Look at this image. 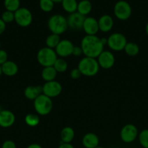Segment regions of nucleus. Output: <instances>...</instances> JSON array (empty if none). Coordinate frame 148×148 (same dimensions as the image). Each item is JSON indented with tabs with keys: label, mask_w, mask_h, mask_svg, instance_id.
I'll use <instances>...</instances> for the list:
<instances>
[{
	"label": "nucleus",
	"mask_w": 148,
	"mask_h": 148,
	"mask_svg": "<svg viewBox=\"0 0 148 148\" xmlns=\"http://www.w3.org/2000/svg\"><path fill=\"white\" fill-rule=\"evenodd\" d=\"M83 54V51L81 49V46H74L73 51V54L75 56H80Z\"/></svg>",
	"instance_id": "nucleus-35"
},
{
	"label": "nucleus",
	"mask_w": 148,
	"mask_h": 148,
	"mask_svg": "<svg viewBox=\"0 0 148 148\" xmlns=\"http://www.w3.org/2000/svg\"><path fill=\"white\" fill-rule=\"evenodd\" d=\"M70 75H71V77L72 78V79H77L81 76V74L78 68H75V69H73L72 70H71Z\"/></svg>",
	"instance_id": "nucleus-33"
},
{
	"label": "nucleus",
	"mask_w": 148,
	"mask_h": 148,
	"mask_svg": "<svg viewBox=\"0 0 148 148\" xmlns=\"http://www.w3.org/2000/svg\"><path fill=\"white\" fill-rule=\"evenodd\" d=\"M126 36L120 33H114L107 38V44L111 50L120 51L123 50L127 43Z\"/></svg>",
	"instance_id": "nucleus-6"
},
{
	"label": "nucleus",
	"mask_w": 148,
	"mask_h": 148,
	"mask_svg": "<svg viewBox=\"0 0 148 148\" xmlns=\"http://www.w3.org/2000/svg\"><path fill=\"white\" fill-rule=\"evenodd\" d=\"M100 144V139L98 136L92 132H89L84 134L82 138V145L85 148H96Z\"/></svg>",
	"instance_id": "nucleus-17"
},
{
	"label": "nucleus",
	"mask_w": 148,
	"mask_h": 148,
	"mask_svg": "<svg viewBox=\"0 0 148 148\" xmlns=\"http://www.w3.org/2000/svg\"><path fill=\"white\" fill-rule=\"evenodd\" d=\"M105 44H107L106 38H100L97 36L86 35L81 40L80 46L85 56L97 59L104 51Z\"/></svg>",
	"instance_id": "nucleus-1"
},
{
	"label": "nucleus",
	"mask_w": 148,
	"mask_h": 148,
	"mask_svg": "<svg viewBox=\"0 0 148 148\" xmlns=\"http://www.w3.org/2000/svg\"><path fill=\"white\" fill-rule=\"evenodd\" d=\"M74 45L68 39H63L59 41V44L55 48V51L57 55L60 57H68L73 54Z\"/></svg>",
	"instance_id": "nucleus-11"
},
{
	"label": "nucleus",
	"mask_w": 148,
	"mask_h": 148,
	"mask_svg": "<svg viewBox=\"0 0 148 148\" xmlns=\"http://www.w3.org/2000/svg\"><path fill=\"white\" fill-rule=\"evenodd\" d=\"M61 4L63 10L69 14L77 12L78 1L76 0H62Z\"/></svg>",
	"instance_id": "nucleus-23"
},
{
	"label": "nucleus",
	"mask_w": 148,
	"mask_h": 148,
	"mask_svg": "<svg viewBox=\"0 0 148 148\" xmlns=\"http://www.w3.org/2000/svg\"><path fill=\"white\" fill-rule=\"evenodd\" d=\"M60 40H61L60 38H59V36L52 33V34H50L49 36H48L46 39V47L50 48V49H55V48H56L57 46L59 44Z\"/></svg>",
	"instance_id": "nucleus-24"
},
{
	"label": "nucleus",
	"mask_w": 148,
	"mask_h": 148,
	"mask_svg": "<svg viewBox=\"0 0 148 148\" xmlns=\"http://www.w3.org/2000/svg\"><path fill=\"white\" fill-rule=\"evenodd\" d=\"M1 75H2V72H1V66H0V77L1 76Z\"/></svg>",
	"instance_id": "nucleus-41"
},
{
	"label": "nucleus",
	"mask_w": 148,
	"mask_h": 148,
	"mask_svg": "<svg viewBox=\"0 0 148 148\" xmlns=\"http://www.w3.org/2000/svg\"><path fill=\"white\" fill-rule=\"evenodd\" d=\"M96 148H104V147H100V146H98V147H97Z\"/></svg>",
	"instance_id": "nucleus-42"
},
{
	"label": "nucleus",
	"mask_w": 148,
	"mask_h": 148,
	"mask_svg": "<svg viewBox=\"0 0 148 148\" xmlns=\"http://www.w3.org/2000/svg\"><path fill=\"white\" fill-rule=\"evenodd\" d=\"M124 51L129 56H134L139 53V47L136 43H132V42H129V43H126V46L124 48Z\"/></svg>",
	"instance_id": "nucleus-25"
},
{
	"label": "nucleus",
	"mask_w": 148,
	"mask_h": 148,
	"mask_svg": "<svg viewBox=\"0 0 148 148\" xmlns=\"http://www.w3.org/2000/svg\"><path fill=\"white\" fill-rule=\"evenodd\" d=\"M1 19L6 24L12 23L13 21H15V12L5 10L1 14Z\"/></svg>",
	"instance_id": "nucleus-31"
},
{
	"label": "nucleus",
	"mask_w": 148,
	"mask_h": 148,
	"mask_svg": "<svg viewBox=\"0 0 148 148\" xmlns=\"http://www.w3.org/2000/svg\"><path fill=\"white\" fill-rule=\"evenodd\" d=\"M25 122L28 126L30 127H35L39 125L40 122V119L39 116L36 114H28L25 117Z\"/></svg>",
	"instance_id": "nucleus-27"
},
{
	"label": "nucleus",
	"mask_w": 148,
	"mask_h": 148,
	"mask_svg": "<svg viewBox=\"0 0 148 148\" xmlns=\"http://www.w3.org/2000/svg\"><path fill=\"white\" fill-rule=\"evenodd\" d=\"M97 59L100 67L104 69H109L113 67L115 62L113 53L109 51H103Z\"/></svg>",
	"instance_id": "nucleus-12"
},
{
	"label": "nucleus",
	"mask_w": 148,
	"mask_h": 148,
	"mask_svg": "<svg viewBox=\"0 0 148 148\" xmlns=\"http://www.w3.org/2000/svg\"><path fill=\"white\" fill-rule=\"evenodd\" d=\"M55 7V3L52 0H39V7L44 12L52 11Z\"/></svg>",
	"instance_id": "nucleus-29"
},
{
	"label": "nucleus",
	"mask_w": 148,
	"mask_h": 148,
	"mask_svg": "<svg viewBox=\"0 0 148 148\" xmlns=\"http://www.w3.org/2000/svg\"><path fill=\"white\" fill-rule=\"evenodd\" d=\"M33 107L39 115H48L52 111L53 107L52 98L44 95L43 93L41 94L33 101Z\"/></svg>",
	"instance_id": "nucleus-4"
},
{
	"label": "nucleus",
	"mask_w": 148,
	"mask_h": 148,
	"mask_svg": "<svg viewBox=\"0 0 148 148\" xmlns=\"http://www.w3.org/2000/svg\"><path fill=\"white\" fill-rule=\"evenodd\" d=\"M85 18V16L82 15L78 12L71 13L67 18L68 27L74 30H81L83 28V25H84Z\"/></svg>",
	"instance_id": "nucleus-13"
},
{
	"label": "nucleus",
	"mask_w": 148,
	"mask_h": 148,
	"mask_svg": "<svg viewBox=\"0 0 148 148\" xmlns=\"http://www.w3.org/2000/svg\"><path fill=\"white\" fill-rule=\"evenodd\" d=\"M113 12L116 18L120 20H126L131 15L132 9L129 2L120 0L115 4Z\"/></svg>",
	"instance_id": "nucleus-7"
},
{
	"label": "nucleus",
	"mask_w": 148,
	"mask_h": 148,
	"mask_svg": "<svg viewBox=\"0 0 148 148\" xmlns=\"http://www.w3.org/2000/svg\"><path fill=\"white\" fill-rule=\"evenodd\" d=\"M75 137V131L71 127H65L60 132V139L62 143H71Z\"/></svg>",
	"instance_id": "nucleus-20"
},
{
	"label": "nucleus",
	"mask_w": 148,
	"mask_h": 148,
	"mask_svg": "<svg viewBox=\"0 0 148 148\" xmlns=\"http://www.w3.org/2000/svg\"><path fill=\"white\" fill-rule=\"evenodd\" d=\"M139 141L144 148H148V130H144L139 133Z\"/></svg>",
	"instance_id": "nucleus-30"
},
{
	"label": "nucleus",
	"mask_w": 148,
	"mask_h": 148,
	"mask_svg": "<svg viewBox=\"0 0 148 148\" xmlns=\"http://www.w3.org/2000/svg\"><path fill=\"white\" fill-rule=\"evenodd\" d=\"M57 75V72L55 70L53 66L44 67L41 72V77L45 82H50L55 80Z\"/></svg>",
	"instance_id": "nucleus-21"
},
{
	"label": "nucleus",
	"mask_w": 148,
	"mask_h": 148,
	"mask_svg": "<svg viewBox=\"0 0 148 148\" xmlns=\"http://www.w3.org/2000/svg\"><path fill=\"white\" fill-rule=\"evenodd\" d=\"M26 148H43L39 144L37 143H33V144L29 145Z\"/></svg>",
	"instance_id": "nucleus-38"
},
{
	"label": "nucleus",
	"mask_w": 148,
	"mask_h": 148,
	"mask_svg": "<svg viewBox=\"0 0 148 148\" xmlns=\"http://www.w3.org/2000/svg\"><path fill=\"white\" fill-rule=\"evenodd\" d=\"M78 68L81 75L86 77H93L97 75L100 70V65L97 59L91 57L82 58L79 61Z\"/></svg>",
	"instance_id": "nucleus-2"
},
{
	"label": "nucleus",
	"mask_w": 148,
	"mask_h": 148,
	"mask_svg": "<svg viewBox=\"0 0 148 148\" xmlns=\"http://www.w3.org/2000/svg\"><path fill=\"white\" fill-rule=\"evenodd\" d=\"M6 23L0 18V35L2 34L6 30Z\"/></svg>",
	"instance_id": "nucleus-36"
},
{
	"label": "nucleus",
	"mask_w": 148,
	"mask_h": 148,
	"mask_svg": "<svg viewBox=\"0 0 148 148\" xmlns=\"http://www.w3.org/2000/svg\"><path fill=\"white\" fill-rule=\"evenodd\" d=\"M0 47H1V41H0Z\"/></svg>",
	"instance_id": "nucleus-43"
},
{
	"label": "nucleus",
	"mask_w": 148,
	"mask_h": 148,
	"mask_svg": "<svg viewBox=\"0 0 148 148\" xmlns=\"http://www.w3.org/2000/svg\"><path fill=\"white\" fill-rule=\"evenodd\" d=\"M1 148H17V146L12 140H8L3 143Z\"/></svg>",
	"instance_id": "nucleus-34"
},
{
	"label": "nucleus",
	"mask_w": 148,
	"mask_h": 148,
	"mask_svg": "<svg viewBox=\"0 0 148 148\" xmlns=\"http://www.w3.org/2000/svg\"><path fill=\"white\" fill-rule=\"evenodd\" d=\"M114 21L113 17L109 14H103L99 18V29L103 33H107L110 31L113 27Z\"/></svg>",
	"instance_id": "nucleus-16"
},
{
	"label": "nucleus",
	"mask_w": 148,
	"mask_h": 148,
	"mask_svg": "<svg viewBox=\"0 0 148 148\" xmlns=\"http://www.w3.org/2000/svg\"><path fill=\"white\" fill-rule=\"evenodd\" d=\"M15 121V116L9 110L0 111V127L2 128L11 127Z\"/></svg>",
	"instance_id": "nucleus-15"
},
{
	"label": "nucleus",
	"mask_w": 148,
	"mask_h": 148,
	"mask_svg": "<svg viewBox=\"0 0 148 148\" xmlns=\"http://www.w3.org/2000/svg\"><path fill=\"white\" fill-rule=\"evenodd\" d=\"M54 68L57 72H65L68 69V63L62 58H57L53 65Z\"/></svg>",
	"instance_id": "nucleus-28"
},
{
	"label": "nucleus",
	"mask_w": 148,
	"mask_h": 148,
	"mask_svg": "<svg viewBox=\"0 0 148 148\" xmlns=\"http://www.w3.org/2000/svg\"><path fill=\"white\" fill-rule=\"evenodd\" d=\"M1 66L2 74L7 77H13L18 72V66L12 61H7Z\"/></svg>",
	"instance_id": "nucleus-18"
},
{
	"label": "nucleus",
	"mask_w": 148,
	"mask_h": 148,
	"mask_svg": "<svg viewBox=\"0 0 148 148\" xmlns=\"http://www.w3.org/2000/svg\"><path fill=\"white\" fill-rule=\"evenodd\" d=\"M15 21L20 27H28L33 21V14L28 8L20 7L15 12Z\"/></svg>",
	"instance_id": "nucleus-8"
},
{
	"label": "nucleus",
	"mask_w": 148,
	"mask_h": 148,
	"mask_svg": "<svg viewBox=\"0 0 148 148\" xmlns=\"http://www.w3.org/2000/svg\"><path fill=\"white\" fill-rule=\"evenodd\" d=\"M62 90V85L56 80L46 82L42 86V93L50 98H55L60 95Z\"/></svg>",
	"instance_id": "nucleus-9"
},
{
	"label": "nucleus",
	"mask_w": 148,
	"mask_h": 148,
	"mask_svg": "<svg viewBox=\"0 0 148 148\" xmlns=\"http://www.w3.org/2000/svg\"><path fill=\"white\" fill-rule=\"evenodd\" d=\"M120 139L125 143H131L138 136V130L133 124H129L122 127L120 132Z\"/></svg>",
	"instance_id": "nucleus-10"
},
{
	"label": "nucleus",
	"mask_w": 148,
	"mask_h": 148,
	"mask_svg": "<svg viewBox=\"0 0 148 148\" xmlns=\"http://www.w3.org/2000/svg\"><path fill=\"white\" fill-rule=\"evenodd\" d=\"M48 28L51 33L60 36L68 28L67 18L59 14H53L48 20Z\"/></svg>",
	"instance_id": "nucleus-3"
},
{
	"label": "nucleus",
	"mask_w": 148,
	"mask_h": 148,
	"mask_svg": "<svg viewBox=\"0 0 148 148\" xmlns=\"http://www.w3.org/2000/svg\"><path fill=\"white\" fill-rule=\"evenodd\" d=\"M146 33L148 36V23H147V25H146Z\"/></svg>",
	"instance_id": "nucleus-40"
},
{
	"label": "nucleus",
	"mask_w": 148,
	"mask_h": 148,
	"mask_svg": "<svg viewBox=\"0 0 148 148\" xmlns=\"http://www.w3.org/2000/svg\"><path fill=\"white\" fill-rule=\"evenodd\" d=\"M4 6L6 10L15 12L20 7V0H4Z\"/></svg>",
	"instance_id": "nucleus-26"
},
{
	"label": "nucleus",
	"mask_w": 148,
	"mask_h": 148,
	"mask_svg": "<svg viewBox=\"0 0 148 148\" xmlns=\"http://www.w3.org/2000/svg\"><path fill=\"white\" fill-rule=\"evenodd\" d=\"M92 10V4L89 0H81L78 2L77 12L84 16H86L89 14Z\"/></svg>",
	"instance_id": "nucleus-22"
},
{
	"label": "nucleus",
	"mask_w": 148,
	"mask_h": 148,
	"mask_svg": "<svg viewBox=\"0 0 148 148\" xmlns=\"http://www.w3.org/2000/svg\"><path fill=\"white\" fill-rule=\"evenodd\" d=\"M42 94V86L39 85H30L24 90V95L27 99L34 101L39 95Z\"/></svg>",
	"instance_id": "nucleus-19"
},
{
	"label": "nucleus",
	"mask_w": 148,
	"mask_h": 148,
	"mask_svg": "<svg viewBox=\"0 0 148 148\" xmlns=\"http://www.w3.org/2000/svg\"><path fill=\"white\" fill-rule=\"evenodd\" d=\"M83 30L88 36H96L99 29L98 20L93 17H86L83 25Z\"/></svg>",
	"instance_id": "nucleus-14"
},
{
	"label": "nucleus",
	"mask_w": 148,
	"mask_h": 148,
	"mask_svg": "<svg viewBox=\"0 0 148 148\" xmlns=\"http://www.w3.org/2000/svg\"><path fill=\"white\" fill-rule=\"evenodd\" d=\"M57 148H75L73 147L72 144L71 143H61V144L59 145V147Z\"/></svg>",
	"instance_id": "nucleus-37"
},
{
	"label": "nucleus",
	"mask_w": 148,
	"mask_h": 148,
	"mask_svg": "<svg viewBox=\"0 0 148 148\" xmlns=\"http://www.w3.org/2000/svg\"><path fill=\"white\" fill-rule=\"evenodd\" d=\"M7 61H8V54L7 51L3 49H0V66L5 63Z\"/></svg>",
	"instance_id": "nucleus-32"
},
{
	"label": "nucleus",
	"mask_w": 148,
	"mask_h": 148,
	"mask_svg": "<svg viewBox=\"0 0 148 148\" xmlns=\"http://www.w3.org/2000/svg\"><path fill=\"white\" fill-rule=\"evenodd\" d=\"M54 3H61L62 0H52Z\"/></svg>",
	"instance_id": "nucleus-39"
},
{
	"label": "nucleus",
	"mask_w": 148,
	"mask_h": 148,
	"mask_svg": "<svg viewBox=\"0 0 148 148\" xmlns=\"http://www.w3.org/2000/svg\"><path fill=\"white\" fill-rule=\"evenodd\" d=\"M38 62L44 67L52 66L57 59V55L54 49L48 47H44L39 49L36 56Z\"/></svg>",
	"instance_id": "nucleus-5"
}]
</instances>
